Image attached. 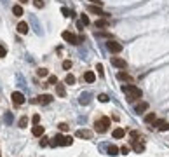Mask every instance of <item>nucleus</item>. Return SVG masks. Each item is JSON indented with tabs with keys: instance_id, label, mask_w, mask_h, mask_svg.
Segmentation results:
<instances>
[{
	"instance_id": "nucleus-39",
	"label": "nucleus",
	"mask_w": 169,
	"mask_h": 157,
	"mask_svg": "<svg viewBox=\"0 0 169 157\" xmlns=\"http://www.w3.org/2000/svg\"><path fill=\"white\" fill-rule=\"evenodd\" d=\"M47 138H44V140H40V147H47Z\"/></svg>"
},
{
	"instance_id": "nucleus-14",
	"label": "nucleus",
	"mask_w": 169,
	"mask_h": 157,
	"mask_svg": "<svg viewBox=\"0 0 169 157\" xmlns=\"http://www.w3.org/2000/svg\"><path fill=\"white\" fill-rule=\"evenodd\" d=\"M112 136H113V138H115V140H120V138H124V136H126V129H122V128H117V129H113Z\"/></svg>"
},
{
	"instance_id": "nucleus-28",
	"label": "nucleus",
	"mask_w": 169,
	"mask_h": 157,
	"mask_svg": "<svg viewBox=\"0 0 169 157\" xmlns=\"http://www.w3.org/2000/svg\"><path fill=\"white\" fill-rule=\"evenodd\" d=\"M96 72H98V75H101V77L105 75V68H103V65H101V63L96 65Z\"/></svg>"
},
{
	"instance_id": "nucleus-34",
	"label": "nucleus",
	"mask_w": 169,
	"mask_h": 157,
	"mask_svg": "<svg viewBox=\"0 0 169 157\" xmlns=\"http://www.w3.org/2000/svg\"><path fill=\"white\" fill-rule=\"evenodd\" d=\"M61 12H63V16H66V18H70V16H73V14H71V11H68L66 7H63V9H61Z\"/></svg>"
},
{
	"instance_id": "nucleus-13",
	"label": "nucleus",
	"mask_w": 169,
	"mask_h": 157,
	"mask_svg": "<svg viewBox=\"0 0 169 157\" xmlns=\"http://www.w3.org/2000/svg\"><path fill=\"white\" fill-rule=\"evenodd\" d=\"M147 108H148V103H147V101H140V103H136V107H134V112H136V114H143Z\"/></svg>"
},
{
	"instance_id": "nucleus-23",
	"label": "nucleus",
	"mask_w": 169,
	"mask_h": 157,
	"mask_svg": "<svg viewBox=\"0 0 169 157\" xmlns=\"http://www.w3.org/2000/svg\"><path fill=\"white\" fill-rule=\"evenodd\" d=\"M155 121H157V115H155V114H152V112L145 115V122H147V124H154Z\"/></svg>"
},
{
	"instance_id": "nucleus-2",
	"label": "nucleus",
	"mask_w": 169,
	"mask_h": 157,
	"mask_svg": "<svg viewBox=\"0 0 169 157\" xmlns=\"http://www.w3.org/2000/svg\"><path fill=\"white\" fill-rule=\"evenodd\" d=\"M71 143H73V138L71 136H63V135H56L54 138H52V142H51V145L52 147H70Z\"/></svg>"
},
{
	"instance_id": "nucleus-37",
	"label": "nucleus",
	"mask_w": 169,
	"mask_h": 157,
	"mask_svg": "<svg viewBox=\"0 0 169 157\" xmlns=\"http://www.w3.org/2000/svg\"><path fill=\"white\" fill-rule=\"evenodd\" d=\"M49 84H58V77H56V75H51V77H49Z\"/></svg>"
},
{
	"instance_id": "nucleus-6",
	"label": "nucleus",
	"mask_w": 169,
	"mask_h": 157,
	"mask_svg": "<svg viewBox=\"0 0 169 157\" xmlns=\"http://www.w3.org/2000/svg\"><path fill=\"white\" fill-rule=\"evenodd\" d=\"M61 37H63V38L68 44H73V45H75V44H80V42H78L80 38H78V37H75L71 32H68V30H66V32H63V33H61Z\"/></svg>"
},
{
	"instance_id": "nucleus-31",
	"label": "nucleus",
	"mask_w": 169,
	"mask_h": 157,
	"mask_svg": "<svg viewBox=\"0 0 169 157\" xmlns=\"http://www.w3.org/2000/svg\"><path fill=\"white\" fill-rule=\"evenodd\" d=\"M5 54H7L5 45H4V44H0V58H5Z\"/></svg>"
},
{
	"instance_id": "nucleus-17",
	"label": "nucleus",
	"mask_w": 169,
	"mask_h": 157,
	"mask_svg": "<svg viewBox=\"0 0 169 157\" xmlns=\"http://www.w3.org/2000/svg\"><path fill=\"white\" fill-rule=\"evenodd\" d=\"M133 149L136 150L138 154H141V152L145 150V143H143V142H136V140H134V143H133Z\"/></svg>"
},
{
	"instance_id": "nucleus-36",
	"label": "nucleus",
	"mask_w": 169,
	"mask_h": 157,
	"mask_svg": "<svg viewBox=\"0 0 169 157\" xmlns=\"http://www.w3.org/2000/svg\"><path fill=\"white\" fill-rule=\"evenodd\" d=\"M58 128L61 129V131H68V129H70V128H68V124H65V122H61V124H59Z\"/></svg>"
},
{
	"instance_id": "nucleus-35",
	"label": "nucleus",
	"mask_w": 169,
	"mask_h": 157,
	"mask_svg": "<svg viewBox=\"0 0 169 157\" xmlns=\"http://www.w3.org/2000/svg\"><path fill=\"white\" fill-rule=\"evenodd\" d=\"M31 122H33V124H38V122H40V115L35 114L33 117H31Z\"/></svg>"
},
{
	"instance_id": "nucleus-9",
	"label": "nucleus",
	"mask_w": 169,
	"mask_h": 157,
	"mask_svg": "<svg viewBox=\"0 0 169 157\" xmlns=\"http://www.w3.org/2000/svg\"><path fill=\"white\" fill-rule=\"evenodd\" d=\"M51 101H52V96H51V94H40V96H37L35 103H38V105H49Z\"/></svg>"
},
{
	"instance_id": "nucleus-20",
	"label": "nucleus",
	"mask_w": 169,
	"mask_h": 157,
	"mask_svg": "<svg viewBox=\"0 0 169 157\" xmlns=\"http://www.w3.org/2000/svg\"><path fill=\"white\" fill-rule=\"evenodd\" d=\"M44 131H45V129H44V126H38V124H35V126H33V136H42Z\"/></svg>"
},
{
	"instance_id": "nucleus-38",
	"label": "nucleus",
	"mask_w": 169,
	"mask_h": 157,
	"mask_svg": "<svg viewBox=\"0 0 169 157\" xmlns=\"http://www.w3.org/2000/svg\"><path fill=\"white\" fill-rule=\"evenodd\" d=\"M120 152L126 155V154H129V147H120Z\"/></svg>"
},
{
	"instance_id": "nucleus-5",
	"label": "nucleus",
	"mask_w": 169,
	"mask_h": 157,
	"mask_svg": "<svg viewBox=\"0 0 169 157\" xmlns=\"http://www.w3.org/2000/svg\"><path fill=\"white\" fill-rule=\"evenodd\" d=\"M11 98H12V103H14L16 107H19V105H23V103L26 101V98H25V94H23V93H19V91H14Z\"/></svg>"
},
{
	"instance_id": "nucleus-22",
	"label": "nucleus",
	"mask_w": 169,
	"mask_h": 157,
	"mask_svg": "<svg viewBox=\"0 0 169 157\" xmlns=\"http://www.w3.org/2000/svg\"><path fill=\"white\" fill-rule=\"evenodd\" d=\"M56 93H58V96H61V98L66 96V89H65L63 84H58V86H56Z\"/></svg>"
},
{
	"instance_id": "nucleus-10",
	"label": "nucleus",
	"mask_w": 169,
	"mask_h": 157,
	"mask_svg": "<svg viewBox=\"0 0 169 157\" xmlns=\"http://www.w3.org/2000/svg\"><path fill=\"white\" fill-rule=\"evenodd\" d=\"M89 12H92V14H98V16H105V18H108V14H106L103 9L99 7V5H89Z\"/></svg>"
},
{
	"instance_id": "nucleus-29",
	"label": "nucleus",
	"mask_w": 169,
	"mask_h": 157,
	"mask_svg": "<svg viewBox=\"0 0 169 157\" xmlns=\"http://www.w3.org/2000/svg\"><path fill=\"white\" fill-rule=\"evenodd\" d=\"M26 124H28V117H21V119H19V128L25 129L26 128Z\"/></svg>"
},
{
	"instance_id": "nucleus-7",
	"label": "nucleus",
	"mask_w": 169,
	"mask_h": 157,
	"mask_svg": "<svg viewBox=\"0 0 169 157\" xmlns=\"http://www.w3.org/2000/svg\"><path fill=\"white\" fill-rule=\"evenodd\" d=\"M112 65L115 66V68H120V70H126V68H127V61H126V59L117 58V56L112 58Z\"/></svg>"
},
{
	"instance_id": "nucleus-19",
	"label": "nucleus",
	"mask_w": 169,
	"mask_h": 157,
	"mask_svg": "<svg viewBox=\"0 0 169 157\" xmlns=\"http://www.w3.org/2000/svg\"><path fill=\"white\" fill-rule=\"evenodd\" d=\"M106 152H108L110 155H117V154L120 152V149L117 147V145H108V147H106Z\"/></svg>"
},
{
	"instance_id": "nucleus-33",
	"label": "nucleus",
	"mask_w": 169,
	"mask_h": 157,
	"mask_svg": "<svg viewBox=\"0 0 169 157\" xmlns=\"http://www.w3.org/2000/svg\"><path fill=\"white\" fill-rule=\"evenodd\" d=\"M63 68H65V70H70V68H71V61H70V59H65V61H63Z\"/></svg>"
},
{
	"instance_id": "nucleus-41",
	"label": "nucleus",
	"mask_w": 169,
	"mask_h": 157,
	"mask_svg": "<svg viewBox=\"0 0 169 157\" xmlns=\"http://www.w3.org/2000/svg\"><path fill=\"white\" fill-rule=\"evenodd\" d=\"M5 119H7V122L11 124V122H12V114H7V117H5Z\"/></svg>"
},
{
	"instance_id": "nucleus-21",
	"label": "nucleus",
	"mask_w": 169,
	"mask_h": 157,
	"mask_svg": "<svg viewBox=\"0 0 169 157\" xmlns=\"http://www.w3.org/2000/svg\"><path fill=\"white\" fill-rule=\"evenodd\" d=\"M65 82H66V84H70V86H75L77 78H75V75H73V73H68V75L65 77Z\"/></svg>"
},
{
	"instance_id": "nucleus-16",
	"label": "nucleus",
	"mask_w": 169,
	"mask_h": 157,
	"mask_svg": "<svg viewBox=\"0 0 169 157\" xmlns=\"http://www.w3.org/2000/svg\"><path fill=\"white\" fill-rule=\"evenodd\" d=\"M84 80L85 82H94V80H96V73H94V72H85L84 73Z\"/></svg>"
},
{
	"instance_id": "nucleus-8",
	"label": "nucleus",
	"mask_w": 169,
	"mask_h": 157,
	"mask_svg": "<svg viewBox=\"0 0 169 157\" xmlns=\"http://www.w3.org/2000/svg\"><path fill=\"white\" fill-rule=\"evenodd\" d=\"M75 136H77V138H82V140H91L92 131H89V129H78V131H75Z\"/></svg>"
},
{
	"instance_id": "nucleus-12",
	"label": "nucleus",
	"mask_w": 169,
	"mask_h": 157,
	"mask_svg": "<svg viewBox=\"0 0 169 157\" xmlns=\"http://www.w3.org/2000/svg\"><path fill=\"white\" fill-rule=\"evenodd\" d=\"M154 126L159 129V131H169V122L167 121H155Z\"/></svg>"
},
{
	"instance_id": "nucleus-27",
	"label": "nucleus",
	"mask_w": 169,
	"mask_h": 157,
	"mask_svg": "<svg viewBox=\"0 0 169 157\" xmlns=\"http://www.w3.org/2000/svg\"><path fill=\"white\" fill-rule=\"evenodd\" d=\"M80 23H82V25H85V26H89V25H91L89 18H87L85 14H80Z\"/></svg>"
},
{
	"instance_id": "nucleus-18",
	"label": "nucleus",
	"mask_w": 169,
	"mask_h": 157,
	"mask_svg": "<svg viewBox=\"0 0 169 157\" xmlns=\"http://www.w3.org/2000/svg\"><path fill=\"white\" fill-rule=\"evenodd\" d=\"M16 28H18V32H19L21 35H25V33H28V25H26L25 21H21L19 25H18V26H16Z\"/></svg>"
},
{
	"instance_id": "nucleus-15",
	"label": "nucleus",
	"mask_w": 169,
	"mask_h": 157,
	"mask_svg": "<svg viewBox=\"0 0 169 157\" xmlns=\"http://www.w3.org/2000/svg\"><path fill=\"white\" fill-rule=\"evenodd\" d=\"M89 101H91V94H89V93H82V94H80V98H78V103H80V105H84V107H85Z\"/></svg>"
},
{
	"instance_id": "nucleus-3",
	"label": "nucleus",
	"mask_w": 169,
	"mask_h": 157,
	"mask_svg": "<svg viewBox=\"0 0 169 157\" xmlns=\"http://www.w3.org/2000/svg\"><path fill=\"white\" fill-rule=\"evenodd\" d=\"M108 129H110V117H101L94 124V131L96 133H106Z\"/></svg>"
},
{
	"instance_id": "nucleus-30",
	"label": "nucleus",
	"mask_w": 169,
	"mask_h": 157,
	"mask_svg": "<svg viewBox=\"0 0 169 157\" xmlns=\"http://www.w3.org/2000/svg\"><path fill=\"white\" fill-rule=\"evenodd\" d=\"M98 100L101 101V103H108V101H110V98H108L106 94H103V93H101V94L98 96Z\"/></svg>"
},
{
	"instance_id": "nucleus-25",
	"label": "nucleus",
	"mask_w": 169,
	"mask_h": 157,
	"mask_svg": "<svg viewBox=\"0 0 169 157\" xmlns=\"http://www.w3.org/2000/svg\"><path fill=\"white\" fill-rule=\"evenodd\" d=\"M94 25H96L98 28H106V26H108V21H106V19H98Z\"/></svg>"
},
{
	"instance_id": "nucleus-1",
	"label": "nucleus",
	"mask_w": 169,
	"mask_h": 157,
	"mask_svg": "<svg viewBox=\"0 0 169 157\" xmlns=\"http://www.w3.org/2000/svg\"><path fill=\"white\" fill-rule=\"evenodd\" d=\"M122 91L129 96V101H136L138 98H141L143 96V93H141V89L140 87H136V86H122Z\"/></svg>"
},
{
	"instance_id": "nucleus-4",
	"label": "nucleus",
	"mask_w": 169,
	"mask_h": 157,
	"mask_svg": "<svg viewBox=\"0 0 169 157\" xmlns=\"http://www.w3.org/2000/svg\"><path fill=\"white\" fill-rule=\"evenodd\" d=\"M106 49L110 51V52H113V54H119L120 51H122V45L119 42H115V40H108L106 42Z\"/></svg>"
},
{
	"instance_id": "nucleus-32",
	"label": "nucleus",
	"mask_w": 169,
	"mask_h": 157,
	"mask_svg": "<svg viewBox=\"0 0 169 157\" xmlns=\"http://www.w3.org/2000/svg\"><path fill=\"white\" fill-rule=\"evenodd\" d=\"M33 5H35L37 9H42L44 7V0H33Z\"/></svg>"
},
{
	"instance_id": "nucleus-40",
	"label": "nucleus",
	"mask_w": 169,
	"mask_h": 157,
	"mask_svg": "<svg viewBox=\"0 0 169 157\" xmlns=\"http://www.w3.org/2000/svg\"><path fill=\"white\" fill-rule=\"evenodd\" d=\"M94 5H103V0H91Z\"/></svg>"
},
{
	"instance_id": "nucleus-26",
	"label": "nucleus",
	"mask_w": 169,
	"mask_h": 157,
	"mask_svg": "<svg viewBox=\"0 0 169 157\" xmlns=\"http://www.w3.org/2000/svg\"><path fill=\"white\" fill-rule=\"evenodd\" d=\"M47 73H49L47 68H38V70H37V75H38V77H47Z\"/></svg>"
},
{
	"instance_id": "nucleus-11",
	"label": "nucleus",
	"mask_w": 169,
	"mask_h": 157,
	"mask_svg": "<svg viewBox=\"0 0 169 157\" xmlns=\"http://www.w3.org/2000/svg\"><path fill=\"white\" fill-rule=\"evenodd\" d=\"M117 78H119V80H122V82H133V77H131V75H129L126 70H120L119 73H117Z\"/></svg>"
},
{
	"instance_id": "nucleus-24",
	"label": "nucleus",
	"mask_w": 169,
	"mask_h": 157,
	"mask_svg": "<svg viewBox=\"0 0 169 157\" xmlns=\"http://www.w3.org/2000/svg\"><path fill=\"white\" fill-rule=\"evenodd\" d=\"M12 12H14V16H18V18H19V16H23V7L18 4V5H14V7H12Z\"/></svg>"
},
{
	"instance_id": "nucleus-42",
	"label": "nucleus",
	"mask_w": 169,
	"mask_h": 157,
	"mask_svg": "<svg viewBox=\"0 0 169 157\" xmlns=\"http://www.w3.org/2000/svg\"><path fill=\"white\" fill-rule=\"evenodd\" d=\"M30 0H19V4H28Z\"/></svg>"
}]
</instances>
